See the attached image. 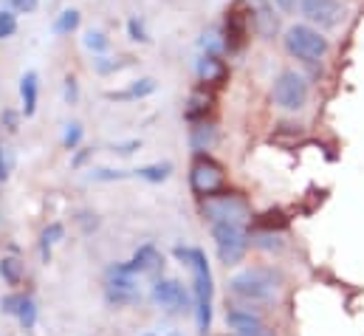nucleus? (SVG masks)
<instances>
[{
	"label": "nucleus",
	"instance_id": "1",
	"mask_svg": "<svg viewBox=\"0 0 364 336\" xmlns=\"http://www.w3.org/2000/svg\"><path fill=\"white\" fill-rule=\"evenodd\" d=\"M279 285L282 277L279 271H274L269 266H255V268H243L229 280V291L249 303V305H272L279 297Z\"/></svg>",
	"mask_w": 364,
	"mask_h": 336
},
{
	"label": "nucleus",
	"instance_id": "2",
	"mask_svg": "<svg viewBox=\"0 0 364 336\" xmlns=\"http://www.w3.org/2000/svg\"><path fill=\"white\" fill-rule=\"evenodd\" d=\"M212 241L220 263L235 266L249 252V232L246 224H212Z\"/></svg>",
	"mask_w": 364,
	"mask_h": 336
},
{
	"label": "nucleus",
	"instance_id": "3",
	"mask_svg": "<svg viewBox=\"0 0 364 336\" xmlns=\"http://www.w3.org/2000/svg\"><path fill=\"white\" fill-rule=\"evenodd\" d=\"M285 48L291 57H296L302 63H319L328 54V40L316 28L299 23L285 31Z\"/></svg>",
	"mask_w": 364,
	"mask_h": 336
},
{
	"label": "nucleus",
	"instance_id": "4",
	"mask_svg": "<svg viewBox=\"0 0 364 336\" xmlns=\"http://www.w3.org/2000/svg\"><path fill=\"white\" fill-rule=\"evenodd\" d=\"M200 212L209 221V226L212 224H249V204L235 192L206 195L200 204Z\"/></svg>",
	"mask_w": 364,
	"mask_h": 336
},
{
	"label": "nucleus",
	"instance_id": "5",
	"mask_svg": "<svg viewBox=\"0 0 364 336\" xmlns=\"http://www.w3.org/2000/svg\"><path fill=\"white\" fill-rule=\"evenodd\" d=\"M105 300H107V305H116V308H127V305H136L141 300V291L136 285V274L130 271V263L107 268Z\"/></svg>",
	"mask_w": 364,
	"mask_h": 336
},
{
	"label": "nucleus",
	"instance_id": "6",
	"mask_svg": "<svg viewBox=\"0 0 364 336\" xmlns=\"http://www.w3.org/2000/svg\"><path fill=\"white\" fill-rule=\"evenodd\" d=\"M274 105L282 110H302L308 102V83L296 71H282L274 83Z\"/></svg>",
	"mask_w": 364,
	"mask_h": 336
},
{
	"label": "nucleus",
	"instance_id": "7",
	"mask_svg": "<svg viewBox=\"0 0 364 336\" xmlns=\"http://www.w3.org/2000/svg\"><path fill=\"white\" fill-rule=\"evenodd\" d=\"M252 14L255 9L249 6V0H232L226 9V48L229 51H240L249 40V26H252Z\"/></svg>",
	"mask_w": 364,
	"mask_h": 336
},
{
	"label": "nucleus",
	"instance_id": "8",
	"mask_svg": "<svg viewBox=\"0 0 364 336\" xmlns=\"http://www.w3.org/2000/svg\"><path fill=\"white\" fill-rule=\"evenodd\" d=\"M150 297H153L156 305H161V308H167V311H189V308H195V297H192V291H189L183 283L173 280V277H161V280H156Z\"/></svg>",
	"mask_w": 364,
	"mask_h": 336
},
{
	"label": "nucleus",
	"instance_id": "9",
	"mask_svg": "<svg viewBox=\"0 0 364 336\" xmlns=\"http://www.w3.org/2000/svg\"><path fill=\"white\" fill-rule=\"evenodd\" d=\"M223 181H226V175H223V167H220L218 162L200 156V159L192 164L189 184H192V189H195L198 195H203V198H206V195H215V192L223 187Z\"/></svg>",
	"mask_w": 364,
	"mask_h": 336
},
{
	"label": "nucleus",
	"instance_id": "10",
	"mask_svg": "<svg viewBox=\"0 0 364 336\" xmlns=\"http://www.w3.org/2000/svg\"><path fill=\"white\" fill-rule=\"evenodd\" d=\"M302 14L319 28H333L345 20V6L339 0H302Z\"/></svg>",
	"mask_w": 364,
	"mask_h": 336
},
{
	"label": "nucleus",
	"instance_id": "11",
	"mask_svg": "<svg viewBox=\"0 0 364 336\" xmlns=\"http://www.w3.org/2000/svg\"><path fill=\"white\" fill-rule=\"evenodd\" d=\"M226 325L235 331V336H274V331L263 322L260 314L252 308H232L226 311Z\"/></svg>",
	"mask_w": 364,
	"mask_h": 336
},
{
	"label": "nucleus",
	"instance_id": "12",
	"mask_svg": "<svg viewBox=\"0 0 364 336\" xmlns=\"http://www.w3.org/2000/svg\"><path fill=\"white\" fill-rule=\"evenodd\" d=\"M161 254H159V249L153 246V243H144V246H139L136 249V254H133V260H130V271L133 274H159L161 271Z\"/></svg>",
	"mask_w": 364,
	"mask_h": 336
},
{
	"label": "nucleus",
	"instance_id": "13",
	"mask_svg": "<svg viewBox=\"0 0 364 336\" xmlns=\"http://www.w3.org/2000/svg\"><path fill=\"white\" fill-rule=\"evenodd\" d=\"M37 93H40V80L34 71H26L23 80H20V99H23V113L26 116H34L37 110Z\"/></svg>",
	"mask_w": 364,
	"mask_h": 336
},
{
	"label": "nucleus",
	"instance_id": "14",
	"mask_svg": "<svg viewBox=\"0 0 364 336\" xmlns=\"http://www.w3.org/2000/svg\"><path fill=\"white\" fill-rule=\"evenodd\" d=\"M223 77H226V68L218 60V54H203L198 60V80L200 83H220Z\"/></svg>",
	"mask_w": 364,
	"mask_h": 336
},
{
	"label": "nucleus",
	"instance_id": "15",
	"mask_svg": "<svg viewBox=\"0 0 364 336\" xmlns=\"http://www.w3.org/2000/svg\"><path fill=\"white\" fill-rule=\"evenodd\" d=\"M156 90V80H139V83H133L130 88H124V90H110L107 93V99H113V102H133V99H144V96H150Z\"/></svg>",
	"mask_w": 364,
	"mask_h": 336
},
{
	"label": "nucleus",
	"instance_id": "16",
	"mask_svg": "<svg viewBox=\"0 0 364 336\" xmlns=\"http://www.w3.org/2000/svg\"><path fill=\"white\" fill-rule=\"evenodd\" d=\"M63 238H65L63 224H51V226H46V229H43V235H40V257H43V263H48V260H51V249H54Z\"/></svg>",
	"mask_w": 364,
	"mask_h": 336
},
{
	"label": "nucleus",
	"instance_id": "17",
	"mask_svg": "<svg viewBox=\"0 0 364 336\" xmlns=\"http://www.w3.org/2000/svg\"><path fill=\"white\" fill-rule=\"evenodd\" d=\"M133 175L141 178V181H150V184H161V181H167L173 175V164L170 162H156V164L133 169Z\"/></svg>",
	"mask_w": 364,
	"mask_h": 336
},
{
	"label": "nucleus",
	"instance_id": "18",
	"mask_svg": "<svg viewBox=\"0 0 364 336\" xmlns=\"http://www.w3.org/2000/svg\"><path fill=\"white\" fill-rule=\"evenodd\" d=\"M0 277L9 285H17L23 280V263L17 257H0Z\"/></svg>",
	"mask_w": 364,
	"mask_h": 336
},
{
	"label": "nucleus",
	"instance_id": "19",
	"mask_svg": "<svg viewBox=\"0 0 364 336\" xmlns=\"http://www.w3.org/2000/svg\"><path fill=\"white\" fill-rule=\"evenodd\" d=\"M255 3H257V26H260V34H263V37H274V31H277V17L272 14L269 3H266V0H255Z\"/></svg>",
	"mask_w": 364,
	"mask_h": 336
},
{
	"label": "nucleus",
	"instance_id": "20",
	"mask_svg": "<svg viewBox=\"0 0 364 336\" xmlns=\"http://www.w3.org/2000/svg\"><path fill=\"white\" fill-rule=\"evenodd\" d=\"M195 328H198V334L206 336L212 331V303H195Z\"/></svg>",
	"mask_w": 364,
	"mask_h": 336
},
{
	"label": "nucleus",
	"instance_id": "21",
	"mask_svg": "<svg viewBox=\"0 0 364 336\" xmlns=\"http://www.w3.org/2000/svg\"><path fill=\"white\" fill-rule=\"evenodd\" d=\"M80 26V11L77 9H65L57 20H54V34H71Z\"/></svg>",
	"mask_w": 364,
	"mask_h": 336
},
{
	"label": "nucleus",
	"instance_id": "22",
	"mask_svg": "<svg viewBox=\"0 0 364 336\" xmlns=\"http://www.w3.org/2000/svg\"><path fill=\"white\" fill-rule=\"evenodd\" d=\"M17 322H20L26 331H31V328L37 325V303H34L31 297H23V305H20V311H17Z\"/></svg>",
	"mask_w": 364,
	"mask_h": 336
},
{
	"label": "nucleus",
	"instance_id": "23",
	"mask_svg": "<svg viewBox=\"0 0 364 336\" xmlns=\"http://www.w3.org/2000/svg\"><path fill=\"white\" fill-rule=\"evenodd\" d=\"M212 107V99L206 96V93H195L192 99H189V107H186V119H200V116H206V110Z\"/></svg>",
	"mask_w": 364,
	"mask_h": 336
},
{
	"label": "nucleus",
	"instance_id": "24",
	"mask_svg": "<svg viewBox=\"0 0 364 336\" xmlns=\"http://www.w3.org/2000/svg\"><path fill=\"white\" fill-rule=\"evenodd\" d=\"M82 136H85V130H82V125H80V122L65 125V133H63V147H65V150H77V147L82 145Z\"/></svg>",
	"mask_w": 364,
	"mask_h": 336
},
{
	"label": "nucleus",
	"instance_id": "25",
	"mask_svg": "<svg viewBox=\"0 0 364 336\" xmlns=\"http://www.w3.org/2000/svg\"><path fill=\"white\" fill-rule=\"evenodd\" d=\"M212 142H215V130L212 127L200 125V127L192 130V147L195 150H206V147H212Z\"/></svg>",
	"mask_w": 364,
	"mask_h": 336
},
{
	"label": "nucleus",
	"instance_id": "26",
	"mask_svg": "<svg viewBox=\"0 0 364 336\" xmlns=\"http://www.w3.org/2000/svg\"><path fill=\"white\" fill-rule=\"evenodd\" d=\"M82 43H85V48L93 51V54H102V51H107V46H110V40L102 34V31H85V37H82Z\"/></svg>",
	"mask_w": 364,
	"mask_h": 336
},
{
	"label": "nucleus",
	"instance_id": "27",
	"mask_svg": "<svg viewBox=\"0 0 364 336\" xmlns=\"http://www.w3.org/2000/svg\"><path fill=\"white\" fill-rule=\"evenodd\" d=\"M133 175V169H107V167H102V169H91V181H122V178H130Z\"/></svg>",
	"mask_w": 364,
	"mask_h": 336
},
{
	"label": "nucleus",
	"instance_id": "28",
	"mask_svg": "<svg viewBox=\"0 0 364 336\" xmlns=\"http://www.w3.org/2000/svg\"><path fill=\"white\" fill-rule=\"evenodd\" d=\"M23 297H26V294H6V297L0 300V311L9 314V317H17V311H20V305H23Z\"/></svg>",
	"mask_w": 364,
	"mask_h": 336
},
{
	"label": "nucleus",
	"instance_id": "29",
	"mask_svg": "<svg viewBox=\"0 0 364 336\" xmlns=\"http://www.w3.org/2000/svg\"><path fill=\"white\" fill-rule=\"evenodd\" d=\"M17 31V17L11 11H0V40H9Z\"/></svg>",
	"mask_w": 364,
	"mask_h": 336
},
{
	"label": "nucleus",
	"instance_id": "30",
	"mask_svg": "<svg viewBox=\"0 0 364 336\" xmlns=\"http://www.w3.org/2000/svg\"><path fill=\"white\" fill-rule=\"evenodd\" d=\"M127 31H130V40H136V43H147V40H150L147 31H144V26H141L136 17L127 23Z\"/></svg>",
	"mask_w": 364,
	"mask_h": 336
},
{
	"label": "nucleus",
	"instance_id": "31",
	"mask_svg": "<svg viewBox=\"0 0 364 336\" xmlns=\"http://www.w3.org/2000/svg\"><path fill=\"white\" fill-rule=\"evenodd\" d=\"M9 169H11V153H9V147L0 145V181L9 178Z\"/></svg>",
	"mask_w": 364,
	"mask_h": 336
},
{
	"label": "nucleus",
	"instance_id": "32",
	"mask_svg": "<svg viewBox=\"0 0 364 336\" xmlns=\"http://www.w3.org/2000/svg\"><path fill=\"white\" fill-rule=\"evenodd\" d=\"M77 96H80L77 80H74V77H68V80H65V102H68V105H74V102H77Z\"/></svg>",
	"mask_w": 364,
	"mask_h": 336
},
{
	"label": "nucleus",
	"instance_id": "33",
	"mask_svg": "<svg viewBox=\"0 0 364 336\" xmlns=\"http://www.w3.org/2000/svg\"><path fill=\"white\" fill-rule=\"evenodd\" d=\"M93 65H96L99 74H110V71H116V63H107V57H96Z\"/></svg>",
	"mask_w": 364,
	"mask_h": 336
},
{
	"label": "nucleus",
	"instance_id": "34",
	"mask_svg": "<svg viewBox=\"0 0 364 336\" xmlns=\"http://www.w3.org/2000/svg\"><path fill=\"white\" fill-rule=\"evenodd\" d=\"M3 125H6L9 133H14V130H17V113H14V110H6V113H3Z\"/></svg>",
	"mask_w": 364,
	"mask_h": 336
},
{
	"label": "nucleus",
	"instance_id": "35",
	"mask_svg": "<svg viewBox=\"0 0 364 336\" xmlns=\"http://www.w3.org/2000/svg\"><path fill=\"white\" fill-rule=\"evenodd\" d=\"M139 145H141V142H127V145H116V147H113V153H119V156H130L133 150H139Z\"/></svg>",
	"mask_w": 364,
	"mask_h": 336
},
{
	"label": "nucleus",
	"instance_id": "36",
	"mask_svg": "<svg viewBox=\"0 0 364 336\" xmlns=\"http://www.w3.org/2000/svg\"><path fill=\"white\" fill-rule=\"evenodd\" d=\"M11 3H14V9L23 11V14H28V11L37 9V0H11Z\"/></svg>",
	"mask_w": 364,
	"mask_h": 336
},
{
	"label": "nucleus",
	"instance_id": "37",
	"mask_svg": "<svg viewBox=\"0 0 364 336\" xmlns=\"http://www.w3.org/2000/svg\"><path fill=\"white\" fill-rule=\"evenodd\" d=\"M88 159H91V150H82V153H80V156L74 159V167H82V164H85Z\"/></svg>",
	"mask_w": 364,
	"mask_h": 336
},
{
	"label": "nucleus",
	"instance_id": "38",
	"mask_svg": "<svg viewBox=\"0 0 364 336\" xmlns=\"http://www.w3.org/2000/svg\"><path fill=\"white\" fill-rule=\"evenodd\" d=\"M277 3H279V6L288 11V9H294V3H296V0H277Z\"/></svg>",
	"mask_w": 364,
	"mask_h": 336
},
{
	"label": "nucleus",
	"instance_id": "39",
	"mask_svg": "<svg viewBox=\"0 0 364 336\" xmlns=\"http://www.w3.org/2000/svg\"><path fill=\"white\" fill-rule=\"evenodd\" d=\"M170 336H183V334H170Z\"/></svg>",
	"mask_w": 364,
	"mask_h": 336
},
{
	"label": "nucleus",
	"instance_id": "40",
	"mask_svg": "<svg viewBox=\"0 0 364 336\" xmlns=\"http://www.w3.org/2000/svg\"><path fill=\"white\" fill-rule=\"evenodd\" d=\"M144 336H153V334H144Z\"/></svg>",
	"mask_w": 364,
	"mask_h": 336
}]
</instances>
